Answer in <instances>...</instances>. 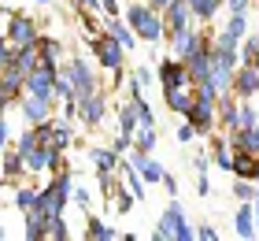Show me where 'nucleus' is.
Listing matches in <instances>:
<instances>
[{
	"instance_id": "1",
	"label": "nucleus",
	"mask_w": 259,
	"mask_h": 241,
	"mask_svg": "<svg viewBox=\"0 0 259 241\" xmlns=\"http://www.w3.org/2000/svg\"><path fill=\"white\" fill-rule=\"evenodd\" d=\"M126 19H130V26H134V33L141 41H159V38H167V26H163V19L156 15V8L152 4H134L126 11Z\"/></svg>"
},
{
	"instance_id": "2",
	"label": "nucleus",
	"mask_w": 259,
	"mask_h": 241,
	"mask_svg": "<svg viewBox=\"0 0 259 241\" xmlns=\"http://www.w3.org/2000/svg\"><path fill=\"white\" fill-rule=\"evenodd\" d=\"M70 189H74V171H60L49 189H41V204L37 208L45 215H63L67 200H70Z\"/></svg>"
},
{
	"instance_id": "3",
	"label": "nucleus",
	"mask_w": 259,
	"mask_h": 241,
	"mask_svg": "<svg viewBox=\"0 0 259 241\" xmlns=\"http://www.w3.org/2000/svg\"><path fill=\"white\" fill-rule=\"evenodd\" d=\"M89 48H93V56L100 59V67H108V71H119L126 52H130V48L119 38H111V33H89Z\"/></svg>"
},
{
	"instance_id": "4",
	"label": "nucleus",
	"mask_w": 259,
	"mask_h": 241,
	"mask_svg": "<svg viewBox=\"0 0 259 241\" xmlns=\"http://www.w3.org/2000/svg\"><path fill=\"white\" fill-rule=\"evenodd\" d=\"M4 41H11L15 48H30L41 41L37 33V22H33L30 15H15V11L8 8V30H4Z\"/></svg>"
},
{
	"instance_id": "5",
	"label": "nucleus",
	"mask_w": 259,
	"mask_h": 241,
	"mask_svg": "<svg viewBox=\"0 0 259 241\" xmlns=\"http://www.w3.org/2000/svg\"><path fill=\"white\" fill-rule=\"evenodd\" d=\"M156 237H174V241H189V237H196V234L189 230V223H185V215H182V204H170V208L159 215Z\"/></svg>"
},
{
	"instance_id": "6",
	"label": "nucleus",
	"mask_w": 259,
	"mask_h": 241,
	"mask_svg": "<svg viewBox=\"0 0 259 241\" xmlns=\"http://www.w3.org/2000/svg\"><path fill=\"white\" fill-rule=\"evenodd\" d=\"M63 75L70 78V93H74V100H85V96L97 93V78H93V71L81 63V59H70L63 67Z\"/></svg>"
},
{
	"instance_id": "7",
	"label": "nucleus",
	"mask_w": 259,
	"mask_h": 241,
	"mask_svg": "<svg viewBox=\"0 0 259 241\" xmlns=\"http://www.w3.org/2000/svg\"><path fill=\"white\" fill-rule=\"evenodd\" d=\"M56 67H49V63H41L37 71H30V78H26V93H33V96H45V100H52L56 96Z\"/></svg>"
},
{
	"instance_id": "8",
	"label": "nucleus",
	"mask_w": 259,
	"mask_h": 241,
	"mask_svg": "<svg viewBox=\"0 0 259 241\" xmlns=\"http://www.w3.org/2000/svg\"><path fill=\"white\" fill-rule=\"evenodd\" d=\"M159 82H163V89H170V86H193L189 67H185V59H178V56H167V59L159 63Z\"/></svg>"
},
{
	"instance_id": "9",
	"label": "nucleus",
	"mask_w": 259,
	"mask_h": 241,
	"mask_svg": "<svg viewBox=\"0 0 259 241\" xmlns=\"http://www.w3.org/2000/svg\"><path fill=\"white\" fill-rule=\"evenodd\" d=\"M189 19H196V15H193V8H189V0H174V4L163 11V26H167V38L182 33L185 26H189Z\"/></svg>"
},
{
	"instance_id": "10",
	"label": "nucleus",
	"mask_w": 259,
	"mask_h": 241,
	"mask_svg": "<svg viewBox=\"0 0 259 241\" xmlns=\"http://www.w3.org/2000/svg\"><path fill=\"white\" fill-rule=\"evenodd\" d=\"M233 93H237L241 100H252V96L259 93V67L255 63L237 67V75H233Z\"/></svg>"
},
{
	"instance_id": "11",
	"label": "nucleus",
	"mask_w": 259,
	"mask_h": 241,
	"mask_svg": "<svg viewBox=\"0 0 259 241\" xmlns=\"http://www.w3.org/2000/svg\"><path fill=\"white\" fill-rule=\"evenodd\" d=\"M248 33V19H244V11H230V19H226V26H222L215 33V45H233L237 48V41Z\"/></svg>"
},
{
	"instance_id": "12",
	"label": "nucleus",
	"mask_w": 259,
	"mask_h": 241,
	"mask_svg": "<svg viewBox=\"0 0 259 241\" xmlns=\"http://www.w3.org/2000/svg\"><path fill=\"white\" fill-rule=\"evenodd\" d=\"M163 100H167L174 115H189V108L196 100V86H170V89H163Z\"/></svg>"
},
{
	"instance_id": "13",
	"label": "nucleus",
	"mask_w": 259,
	"mask_h": 241,
	"mask_svg": "<svg viewBox=\"0 0 259 241\" xmlns=\"http://www.w3.org/2000/svg\"><path fill=\"white\" fill-rule=\"evenodd\" d=\"M22 115H26L30 126H41V123H52V100H45V96H22Z\"/></svg>"
},
{
	"instance_id": "14",
	"label": "nucleus",
	"mask_w": 259,
	"mask_h": 241,
	"mask_svg": "<svg viewBox=\"0 0 259 241\" xmlns=\"http://www.w3.org/2000/svg\"><path fill=\"white\" fill-rule=\"evenodd\" d=\"M104 96L100 93H93V96H85V100H78V119L85 126H100V119H104Z\"/></svg>"
},
{
	"instance_id": "15",
	"label": "nucleus",
	"mask_w": 259,
	"mask_h": 241,
	"mask_svg": "<svg viewBox=\"0 0 259 241\" xmlns=\"http://www.w3.org/2000/svg\"><path fill=\"white\" fill-rule=\"evenodd\" d=\"M22 86H26V75L19 67H4V82H0V93H4V104H15Z\"/></svg>"
},
{
	"instance_id": "16",
	"label": "nucleus",
	"mask_w": 259,
	"mask_h": 241,
	"mask_svg": "<svg viewBox=\"0 0 259 241\" xmlns=\"http://www.w3.org/2000/svg\"><path fill=\"white\" fill-rule=\"evenodd\" d=\"M233 175L237 178H252L255 182V175H259V152H233Z\"/></svg>"
},
{
	"instance_id": "17",
	"label": "nucleus",
	"mask_w": 259,
	"mask_h": 241,
	"mask_svg": "<svg viewBox=\"0 0 259 241\" xmlns=\"http://www.w3.org/2000/svg\"><path fill=\"white\" fill-rule=\"evenodd\" d=\"M130 163L141 171V178H145V182H163V178H167V171H163L152 156H145V152H134V160H130Z\"/></svg>"
},
{
	"instance_id": "18",
	"label": "nucleus",
	"mask_w": 259,
	"mask_h": 241,
	"mask_svg": "<svg viewBox=\"0 0 259 241\" xmlns=\"http://www.w3.org/2000/svg\"><path fill=\"white\" fill-rule=\"evenodd\" d=\"M230 141H233V152H259V126H248V130H230Z\"/></svg>"
},
{
	"instance_id": "19",
	"label": "nucleus",
	"mask_w": 259,
	"mask_h": 241,
	"mask_svg": "<svg viewBox=\"0 0 259 241\" xmlns=\"http://www.w3.org/2000/svg\"><path fill=\"white\" fill-rule=\"evenodd\" d=\"M233 226H237V237H255V234H259V226H255V208L241 204V208H237V219H233Z\"/></svg>"
},
{
	"instance_id": "20",
	"label": "nucleus",
	"mask_w": 259,
	"mask_h": 241,
	"mask_svg": "<svg viewBox=\"0 0 259 241\" xmlns=\"http://www.w3.org/2000/svg\"><path fill=\"white\" fill-rule=\"evenodd\" d=\"M22 171H26V156H22L19 149H15V152L8 149V152H4V182L15 186V178H19Z\"/></svg>"
},
{
	"instance_id": "21",
	"label": "nucleus",
	"mask_w": 259,
	"mask_h": 241,
	"mask_svg": "<svg viewBox=\"0 0 259 241\" xmlns=\"http://www.w3.org/2000/svg\"><path fill=\"white\" fill-rule=\"evenodd\" d=\"M237 112H241V104H233V96L222 93L219 96V123L226 130H233V126H237Z\"/></svg>"
},
{
	"instance_id": "22",
	"label": "nucleus",
	"mask_w": 259,
	"mask_h": 241,
	"mask_svg": "<svg viewBox=\"0 0 259 241\" xmlns=\"http://www.w3.org/2000/svg\"><path fill=\"white\" fill-rule=\"evenodd\" d=\"M89 160L97 163V171H115L119 167V152L115 149H89Z\"/></svg>"
},
{
	"instance_id": "23",
	"label": "nucleus",
	"mask_w": 259,
	"mask_h": 241,
	"mask_svg": "<svg viewBox=\"0 0 259 241\" xmlns=\"http://www.w3.org/2000/svg\"><path fill=\"white\" fill-rule=\"evenodd\" d=\"M108 33H111V38H119L126 48L137 45V33H130V26H126V22H119V15H108Z\"/></svg>"
},
{
	"instance_id": "24",
	"label": "nucleus",
	"mask_w": 259,
	"mask_h": 241,
	"mask_svg": "<svg viewBox=\"0 0 259 241\" xmlns=\"http://www.w3.org/2000/svg\"><path fill=\"white\" fill-rule=\"evenodd\" d=\"M119 126H122V134H134V130L141 126V112H137V100H134V104H126V108H119Z\"/></svg>"
},
{
	"instance_id": "25",
	"label": "nucleus",
	"mask_w": 259,
	"mask_h": 241,
	"mask_svg": "<svg viewBox=\"0 0 259 241\" xmlns=\"http://www.w3.org/2000/svg\"><path fill=\"white\" fill-rule=\"evenodd\" d=\"M211 160H215L222 171H233V156H230V141H211Z\"/></svg>"
},
{
	"instance_id": "26",
	"label": "nucleus",
	"mask_w": 259,
	"mask_h": 241,
	"mask_svg": "<svg viewBox=\"0 0 259 241\" xmlns=\"http://www.w3.org/2000/svg\"><path fill=\"white\" fill-rule=\"evenodd\" d=\"M37 48H41V63H49V67H56V59L63 56V45H60V41H52V38H41Z\"/></svg>"
},
{
	"instance_id": "27",
	"label": "nucleus",
	"mask_w": 259,
	"mask_h": 241,
	"mask_svg": "<svg viewBox=\"0 0 259 241\" xmlns=\"http://www.w3.org/2000/svg\"><path fill=\"white\" fill-rule=\"evenodd\" d=\"M152 149H156V126H141V134H137V141H134V152L152 156Z\"/></svg>"
},
{
	"instance_id": "28",
	"label": "nucleus",
	"mask_w": 259,
	"mask_h": 241,
	"mask_svg": "<svg viewBox=\"0 0 259 241\" xmlns=\"http://www.w3.org/2000/svg\"><path fill=\"white\" fill-rule=\"evenodd\" d=\"M45 237H56V241H67V223H63V215H49V226H45Z\"/></svg>"
},
{
	"instance_id": "29",
	"label": "nucleus",
	"mask_w": 259,
	"mask_h": 241,
	"mask_svg": "<svg viewBox=\"0 0 259 241\" xmlns=\"http://www.w3.org/2000/svg\"><path fill=\"white\" fill-rule=\"evenodd\" d=\"M248 126H259V112L252 104H241V112H237V126L233 130H248Z\"/></svg>"
},
{
	"instance_id": "30",
	"label": "nucleus",
	"mask_w": 259,
	"mask_h": 241,
	"mask_svg": "<svg viewBox=\"0 0 259 241\" xmlns=\"http://www.w3.org/2000/svg\"><path fill=\"white\" fill-rule=\"evenodd\" d=\"M15 204L22 208V215H26V212H33V208H37V204H41V193H37V189H19Z\"/></svg>"
},
{
	"instance_id": "31",
	"label": "nucleus",
	"mask_w": 259,
	"mask_h": 241,
	"mask_svg": "<svg viewBox=\"0 0 259 241\" xmlns=\"http://www.w3.org/2000/svg\"><path fill=\"white\" fill-rule=\"evenodd\" d=\"M85 226H89V234H85V237H93V241H108V237H115V230H111V226H104L100 219H89Z\"/></svg>"
},
{
	"instance_id": "32",
	"label": "nucleus",
	"mask_w": 259,
	"mask_h": 241,
	"mask_svg": "<svg viewBox=\"0 0 259 241\" xmlns=\"http://www.w3.org/2000/svg\"><path fill=\"white\" fill-rule=\"evenodd\" d=\"M233 197H237V200H252V197H255L252 178H237V182H233Z\"/></svg>"
},
{
	"instance_id": "33",
	"label": "nucleus",
	"mask_w": 259,
	"mask_h": 241,
	"mask_svg": "<svg viewBox=\"0 0 259 241\" xmlns=\"http://www.w3.org/2000/svg\"><path fill=\"white\" fill-rule=\"evenodd\" d=\"M241 59H244V63H259V38H244Z\"/></svg>"
},
{
	"instance_id": "34",
	"label": "nucleus",
	"mask_w": 259,
	"mask_h": 241,
	"mask_svg": "<svg viewBox=\"0 0 259 241\" xmlns=\"http://www.w3.org/2000/svg\"><path fill=\"white\" fill-rule=\"evenodd\" d=\"M70 200H74V204H78V208H81V212H85V208H89V204H93V193H89L85 186H74V189H70Z\"/></svg>"
},
{
	"instance_id": "35",
	"label": "nucleus",
	"mask_w": 259,
	"mask_h": 241,
	"mask_svg": "<svg viewBox=\"0 0 259 241\" xmlns=\"http://www.w3.org/2000/svg\"><path fill=\"white\" fill-rule=\"evenodd\" d=\"M134 200H137V197H134V193H122V189H119V193H115V208H119L122 215H126L130 208H134Z\"/></svg>"
},
{
	"instance_id": "36",
	"label": "nucleus",
	"mask_w": 259,
	"mask_h": 241,
	"mask_svg": "<svg viewBox=\"0 0 259 241\" xmlns=\"http://www.w3.org/2000/svg\"><path fill=\"white\" fill-rule=\"evenodd\" d=\"M137 112H141V126H156V115H152V108L145 100H137Z\"/></svg>"
},
{
	"instance_id": "37",
	"label": "nucleus",
	"mask_w": 259,
	"mask_h": 241,
	"mask_svg": "<svg viewBox=\"0 0 259 241\" xmlns=\"http://www.w3.org/2000/svg\"><path fill=\"white\" fill-rule=\"evenodd\" d=\"M56 145H60V149H70V130L67 126H56Z\"/></svg>"
},
{
	"instance_id": "38",
	"label": "nucleus",
	"mask_w": 259,
	"mask_h": 241,
	"mask_svg": "<svg viewBox=\"0 0 259 241\" xmlns=\"http://www.w3.org/2000/svg\"><path fill=\"white\" fill-rule=\"evenodd\" d=\"M196 237H200V241H215L219 234H215V226H200V230H196Z\"/></svg>"
},
{
	"instance_id": "39",
	"label": "nucleus",
	"mask_w": 259,
	"mask_h": 241,
	"mask_svg": "<svg viewBox=\"0 0 259 241\" xmlns=\"http://www.w3.org/2000/svg\"><path fill=\"white\" fill-rule=\"evenodd\" d=\"M230 11H248V0H226Z\"/></svg>"
},
{
	"instance_id": "40",
	"label": "nucleus",
	"mask_w": 259,
	"mask_h": 241,
	"mask_svg": "<svg viewBox=\"0 0 259 241\" xmlns=\"http://www.w3.org/2000/svg\"><path fill=\"white\" fill-rule=\"evenodd\" d=\"M207 189H211V182H207L204 175H200V178H196V193H200V197H207Z\"/></svg>"
},
{
	"instance_id": "41",
	"label": "nucleus",
	"mask_w": 259,
	"mask_h": 241,
	"mask_svg": "<svg viewBox=\"0 0 259 241\" xmlns=\"http://www.w3.org/2000/svg\"><path fill=\"white\" fill-rule=\"evenodd\" d=\"M193 163H196V171H200V175H204V171H207V163H211V160H207V156H204V152H200V156H196V160H193Z\"/></svg>"
},
{
	"instance_id": "42",
	"label": "nucleus",
	"mask_w": 259,
	"mask_h": 241,
	"mask_svg": "<svg viewBox=\"0 0 259 241\" xmlns=\"http://www.w3.org/2000/svg\"><path fill=\"white\" fill-rule=\"evenodd\" d=\"M148 4H152V8H156V11H167V8L174 4V0H148Z\"/></svg>"
},
{
	"instance_id": "43",
	"label": "nucleus",
	"mask_w": 259,
	"mask_h": 241,
	"mask_svg": "<svg viewBox=\"0 0 259 241\" xmlns=\"http://www.w3.org/2000/svg\"><path fill=\"white\" fill-rule=\"evenodd\" d=\"M163 186H167L170 193H178V178H174V175H167V178H163Z\"/></svg>"
},
{
	"instance_id": "44",
	"label": "nucleus",
	"mask_w": 259,
	"mask_h": 241,
	"mask_svg": "<svg viewBox=\"0 0 259 241\" xmlns=\"http://www.w3.org/2000/svg\"><path fill=\"white\" fill-rule=\"evenodd\" d=\"M37 4H52V0H37Z\"/></svg>"
},
{
	"instance_id": "45",
	"label": "nucleus",
	"mask_w": 259,
	"mask_h": 241,
	"mask_svg": "<svg viewBox=\"0 0 259 241\" xmlns=\"http://www.w3.org/2000/svg\"><path fill=\"white\" fill-rule=\"evenodd\" d=\"M255 182H259V175H255Z\"/></svg>"
}]
</instances>
